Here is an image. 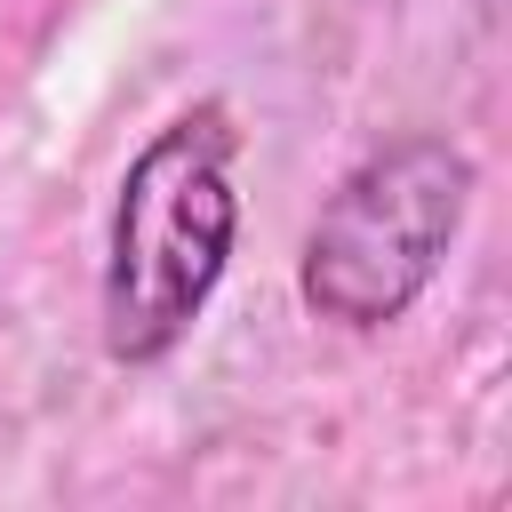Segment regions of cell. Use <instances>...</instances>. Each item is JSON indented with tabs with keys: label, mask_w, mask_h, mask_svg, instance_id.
Instances as JSON below:
<instances>
[{
	"label": "cell",
	"mask_w": 512,
	"mask_h": 512,
	"mask_svg": "<svg viewBox=\"0 0 512 512\" xmlns=\"http://www.w3.org/2000/svg\"><path fill=\"white\" fill-rule=\"evenodd\" d=\"M240 240L232 128L216 104L168 120L120 176L112 248H104V352L144 368L168 360L208 312Z\"/></svg>",
	"instance_id": "obj_1"
},
{
	"label": "cell",
	"mask_w": 512,
	"mask_h": 512,
	"mask_svg": "<svg viewBox=\"0 0 512 512\" xmlns=\"http://www.w3.org/2000/svg\"><path fill=\"white\" fill-rule=\"evenodd\" d=\"M472 208V160L448 136H400L368 152L320 208L296 288L336 328H384L400 320L448 264Z\"/></svg>",
	"instance_id": "obj_2"
}]
</instances>
